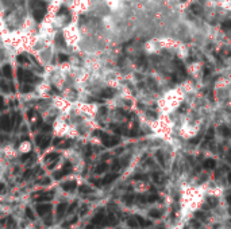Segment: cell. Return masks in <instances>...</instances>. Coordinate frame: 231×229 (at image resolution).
I'll return each instance as SVG.
<instances>
[{"label": "cell", "instance_id": "cell-1", "mask_svg": "<svg viewBox=\"0 0 231 229\" xmlns=\"http://www.w3.org/2000/svg\"><path fill=\"white\" fill-rule=\"evenodd\" d=\"M31 8H33V15L37 20H42L46 12V4L42 0H31Z\"/></svg>", "mask_w": 231, "mask_h": 229}, {"label": "cell", "instance_id": "cell-2", "mask_svg": "<svg viewBox=\"0 0 231 229\" xmlns=\"http://www.w3.org/2000/svg\"><path fill=\"white\" fill-rule=\"evenodd\" d=\"M95 135L96 136H100L102 138V142H103V144L106 146V147H114V146H116L118 143H119V138H115V136H110V135H107V134H104V132H95Z\"/></svg>", "mask_w": 231, "mask_h": 229}, {"label": "cell", "instance_id": "cell-3", "mask_svg": "<svg viewBox=\"0 0 231 229\" xmlns=\"http://www.w3.org/2000/svg\"><path fill=\"white\" fill-rule=\"evenodd\" d=\"M37 212L41 217H46L49 216L50 212H51V205L50 204H46V202H39L37 205Z\"/></svg>", "mask_w": 231, "mask_h": 229}, {"label": "cell", "instance_id": "cell-4", "mask_svg": "<svg viewBox=\"0 0 231 229\" xmlns=\"http://www.w3.org/2000/svg\"><path fill=\"white\" fill-rule=\"evenodd\" d=\"M12 127V119L8 114H4V116L0 117V130L2 131H10Z\"/></svg>", "mask_w": 231, "mask_h": 229}, {"label": "cell", "instance_id": "cell-5", "mask_svg": "<svg viewBox=\"0 0 231 229\" xmlns=\"http://www.w3.org/2000/svg\"><path fill=\"white\" fill-rule=\"evenodd\" d=\"M53 195H54L53 191H41V193L34 194L33 197L38 202H46V201H50V199L53 198Z\"/></svg>", "mask_w": 231, "mask_h": 229}, {"label": "cell", "instance_id": "cell-6", "mask_svg": "<svg viewBox=\"0 0 231 229\" xmlns=\"http://www.w3.org/2000/svg\"><path fill=\"white\" fill-rule=\"evenodd\" d=\"M70 171H72V166H70V163H66V164L64 166V169H62V170H59V171L54 173V179H59V178H62L64 175H68Z\"/></svg>", "mask_w": 231, "mask_h": 229}, {"label": "cell", "instance_id": "cell-7", "mask_svg": "<svg viewBox=\"0 0 231 229\" xmlns=\"http://www.w3.org/2000/svg\"><path fill=\"white\" fill-rule=\"evenodd\" d=\"M18 76H19V80L23 81V82L34 81V76H33L30 72H26V70H19V72H18Z\"/></svg>", "mask_w": 231, "mask_h": 229}, {"label": "cell", "instance_id": "cell-8", "mask_svg": "<svg viewBox=\"0 0 231 229\" xmlns=\"http://www.w3.org/2000/svg\"><path fill=\"white\" fill-rule=\"evenodd\" d=\"M49 143H50V138H47V136H38L37 138V144L39 146V148L41 150H45L47 146H49Z\"/></svg>", "mask_w": 231, "mask_h": 229}, {"label": "cell", "instance_id": "cell-9", "mask_svg": "<svg viewBox=\"0 0 231 229\" xmlns=\"http://www.w3.org/2000/svg\"><path fill=\"white\" fill-rule=\"evenodd\" d=\"M66 210H68V204H66V202H62V204H59L57 206V219L58 220L61 219L62 216H64Z\"/></svg>", "mask_w": 231, "mask_h": 229}, {"label": "cell", "instance_id": "cell-10", "mask_svg": "<svg viewBox=\"0 0 231 229\" xmlns=\"http://www.w3.org/2000/svg\"><path fill=\"white\" fill-rule=\"evenodd\" d=\"M76 187H77L76 181H69V182L62 183V189L66 191H73V190H76Z\"/></svg>", "mask_w": 231, "mask_h": 229}, {"label": "cell", "instance_id": "cell-11", "mask_svg": "<svg viewBox=\"0 0 231 229\" xmlns=\"http://www.w3.org/2000/svg\"><path fill=\"white\" fill-rule=\"evenodd\" d=\"M58 158H59L58 152H50V154H47L46 156H45V160H46L47 163H51V162H57Z\"/></svg>", "mask_w": 231, "mask_h": 229}, {"label": "cell", "instance_id": "cell-12", "mask_svg": "<svg viewBox=\"0 0 231 229\" xmlns=\"http://www.w3.org/2000/svg\"><path fill=\"white\" fill-rule=\"evenodd\" d=\"M116 178H118V174H110V175H107L106 178L102 181V185H108V183H111L114 179H116Z\"/></svg>", "mask_w": 231, "mask_h": 229}, {"label": "cell", "instance_id": "cell-13", "mask_svg": "<svg viewBox=\"0 0 231 229\" xmlns=\"http://www.w3.org/2000/svg\"><path fill=\"white\" fill-rule=\"evenodd\" d=\"M219 131H220V134L223 136H226V138H229V136H231V131L229 127H226V125H220L219 127Z\"/></svg>", "mask_w": 231, "mask_h": 229}, {"label": "cell", "instance_id": "cell-14", "mask_svg": "<svg viewBox=\"0 0 231 229\" xmlns=\"http://www.w3.org/2000/svg\"><path fill=\"white\" fill-rule=\"evenodd\" d=\"M127 224H129V227H131V228H137L138 225V220H137V217L134 216V217H130V219L127 220Z\"/></svg>", "mask_w": 231, "mask_h": 229}, {"label": "cell", "instance_id": "cell-15", "mask_svg": "<svg viewBox=\"0 0 231 229\" xmlns=\"http://www.w3.org/2000/svg\"><path fill=\"white\" fill-rule=\"evenodd\" d=\"M3 73H4V76L7 77V78H11V77H12V70H11V66L6 65L4 68H3Z\"/></svg>", "mask_w": 231, "mask_h": 229}, {"label": "cell", "instance_id": "cell-16", "mask_svg": "<svg viewBox=\"0 0 231 229\" xmlns=\"http://www.w3.org/2000/svg\"><path fill=\"white\" fill-rule=\"evenodd\" d=\"M215 164H216V163H215L214 159H207L206 162H204L203 166H204V169H208V170H210V169H214Z\"/></svg>", "mask_w": 231, "mask_h": 229}, {"label": "cell", "instance_id": "cell-17", "mask_svg": "<svg viewBox=\"0 0 231 229\" xmlns=\"http://www.w3.org/2000/svg\"><path fill=\"white\" fill-rule=\"evenodd\" d=\"M137 217V220H138V224L141 225V227H149V225H150V223H149L147 220H145V219H142V217H139V216H135Z\"/></svg>", "mask_w": 231, "mask_h": 229}, {"label": "cell", "instance_id": "cell-18", "mask_svg": "<svg viewBox=\"0 0 231 229\" xmlns=\"http://www.w3.org/2000/svg\"><path fill=\"white\" fill-rule=\"evenodd\" d=\"M108 169V166H107L106 163H102V164H99L98 167H96V170H95V173L96 174H100V173H103V171H106V170Z\"/></svg>", "mask_w": 231, "mask_h": 229}, {"label": "cell", "instance_id": "cell-19", "mask_svg": "<svg viewBox=\"0 0 231 229\" xmlns=\"http://www.w3.org/2000/svg\"><path fill=\"white\" fill-rule=\"evenodd\" d=\"M150 217H153V219H159L161 217V212L159 210H150Z\"/></svg>", "mask_w": 231, "mask_h": 229}, {"label": "cell", "instance_id": "cell-20", "mask_svg": "<svg viewBox=\"0 0 231 229\" xmlns=\"http://www.w3.org/2000/svg\"><path fill=\"white\" fill-rule=\"evenodd\" d=\"M191 10H192V12H195V14H200V12H202V7L197 6V4H192L191 6Z\"/></svg>", "mask_w": 231, "mask_h": 229}, {"label": "cell", "instance_id": "cell-21", "mask_svg": "<svg viewBox=\"0 0 231 229\" xmlns=\"http://www.w3.org/2000/svg\"><path fill=\"white\" fill-rule=\"evenodd\" d=\"M77 220H79V219H77V216H76V217H73L72 220H69L66 224H64V225H62V227H64V228H69L70 225H73L74 223H77Z\"/></svg>", "mask_w": 231, "mask_h": 229}, {"label": "cell", "instance_id": "cell-22", "mask_svg": "<svg viewBox=\"0 0 231 229\" xmlns=\"http://www.w3.org/2000/svg\"><path fill=\"white\" fill-rule=\"evenodd\" d=\"M26 216H27L30 220H34V219H35V217H34V213H33V210L30 209V208H26Z\"/></svg>", "mask_w": 231, "mask_h": 229}, {"label": "cell", "instance_id": "cell-23", "mask_svg": "<svg viewBox=\"0 0 231 229\" xmlns=\"http://www.w3.org/2000/svg\"><path fill=\"white\" fill-rule=\"evenodd\" d=\"M155 156H157V159L159 160V163H161L162 166H165V160H163V156H162V152H161V151H158V152L155 154Z\"/></svg>", "mask_w": 231, "mask_h": 229}, {"label": "cell", "instance_id": "cell-24", "mask_svg": "<svg viewBox=\"0 0 231 229\" xmlns=\"http://www.w3.org/2000/svg\"><path fill=\"white\" fill-rule=\"evenodd\" d=\"M134 198H135V197H134V195H126V197L123 198V199H124V202H126V204L130 205V204H133V199H134Z\"/></svg>", "mask_w": 231, "mask_h": 229}, {"label": "cell", "instance_id": "cell-25", "mask_svg": "<svg viewBox=\"0 0 231 229\" xmlns=\"http://www.w3.org/2000/svg\"><path fill=\"white\" fill-rule=\"evenodd\" d=\"M147 199V202H154V201H157L158 199V195L157 194H151V195H149V197H146Z\"/></svg>", "mask_w": 231, "mask_h": 229}, {"label": "cell", "instance_id": "cell-26", "mask_svg": "<svg viewBox=\"0 0 231 229\" xmlns=\"http://www.w3.org/2000/svg\"><path fill=\"white\" fill-rule=\"evenodd\" d=\"M76 208H77V202H73V204L72 205H70V208L68 209V210H66V213H73L74 212V210H76Z\"/></svg>", "mask_w": 231, "mask_h": 229}, {"label": "cell", "instance_id": "cell-27", "mask_svg": "<svg viewBox=\"0 0 231 229\" xmlns=\"http://www.w3.org/2000/svg\"><path fill=\"white\" fill-rule=\"evenodd\" d=\"M7 221H8V224H7V225H8V228L11 229V228H15V221H14V219H12V217H8V219H7Z\"/></svg>", "mask_w": 231, "mask_h": 229}, {"label": "cell", "instance_id": "cell-28", "mask_svg": "<svg viewBox=\"0 0 231 229\" xmlns=\"http://www.w3.org/2000/svg\"><path fill=\"white\" fill-rule=\"evenodd\" d=\"M80 191L81 193H91V187H88V186H85V185H83V186L80 187Z\"/></svg>", "mask_w": 231, "mask_h": 229}, {"label": "cell", "instance_id": "cell-29", "mask_svg": "<svg viewBox=\"0 0 231 229\" xmlns=\"http://www.w3.org/2000/svg\"><path fill=\"white\" fill-rule=\"evenodd\" d=\"M30 90H33V88L30 86V85H26V86H22V88H20V92H22V93H27V92H30Z\"/></svg>", "mask_w": 231, "mask_h": 229}, {"label": "cell", "instance_id": "cell-30", "mask_svg": "<svg viewBox=\"0 0 231 229\" xmlns=\"http://www.w3.org/2000/svg\"><path fill=\"white\" fill-rule=\"evenodd\" d=\"M230 27H231V22L230 20H226L224 23H222V28H223V30H229Z\"/></svg>", "mask_w": 231, "mask_h": 229}, {"label": "cell", "instance_id": "cell-31", "mask_svg": "<svg viewBox=\"0 0 231 229\" xmlns=\"http://www.w3.org/2000/svg\"><path fill=\"white\" fill-rule=\"evenodd\" d=\"M114 94V90H108V89H107V90H104L103 92V96H104V97H111V96H112Z\"/></svg>", "mask_w": 231, "mask_h": 229}, {"label": "cell", "instance_id": "cell-32", "mask_svg": "<svg viewBox=\"0 0 231 229\" xmlns=\"http://www.w3.org/2000/svg\"><path fill=\"white\" fill-rule=\"evenodd\" d=\"M33 174H34V171H33V170H27V171L24 173V175H23V179H27L28 177H31Z\"/></svg>", "mask_w": 231, "mask_h": 229}, {"label": "cell", "instance_id": "cell-33", "mask_svg": "<svg viewBox=\"0 0 231 229\" xmlns=\"http://www.w3.org/2000/svg\"><path fill=\"white\" fill-rule=\"evenodd\" d=\"M153 178H154L155 182H162V177H161V174H153Z\"/></svg>", "mask_w": 231, "mask_h": 229}, {"label": "cell", "instance_id": "cell-34", "mask_svg": "<svg viewBox=\"0 0 231 229\" xmlns=\"http://www.w3.org/2000/svg\"><path fill=\"white\" fill-rule=\"evenodd\" d=\"M212 136H214V130H212V128H211V130H210V131H208V134H207V136H206V142H208V140H210V139L212 138Z\"/></svg>", "mask_w": 231, "mask_h": 229}, {"label": "cell", "instance_id": "cell-35", "mask_svg": "<svg viewBox=\"0 0 231 229\" xmlns=\"http://www.w3.org/2000/svg\"><path fill=\"white\" fill-rule=\"evenodd\" d=\"M57 42L59 43V46H64L65 45L64 39H62V35H57Z\"/></svg>", "mask_w": 231, "mask_h": 229}, {"label": "cell", "instance_id": "cell-36", "mask_svg": "<svg viewBox=\"0 0 231 229\" xmlns=\"http://www.w3.org/2000/svg\"><path fill=\"white\" fill-rule=\"evenodd\" d=\"M87 210H88V208H87V205L81 206V209H80V216H84V214H85V213H87Z\"/></svg>", "mask_w": 231, "mask_h": 229}, {"label": "cell", "instance_id": "cell-37", "mask_svg": "<svg viewBox=\"0 0 231 229\" xmlns=\"http://www.w3.org/2000/svg\"><path fill=\"white\" fill-rule=\"evenodd\" d=\"M58 60H59V62H65V61H68V57H66L65 54H59Z\"/></svg>", "mask_w": 231, "mask_h": 229}, {"label": "cell", "instance_id": "cell-38", "mask_svg": "<svg viewBox=\"0 0 231 229\" xmlns=\"http://www.w3.org/2000/svg\"><path fill=\"white\" fill-rule=\"evenodd\" d=\"M18 61H19V62H23V64H26V62H27V58H26L24 55H19V57H18Z\"/></svg>", "mask_w": 231, "mask_h": 229}, {"label": "cell", "instance_id": "cell-39", "mask_svg": "<svg viewBox=\"0 0 231 229\" xmlns=\"http://www.w3.org/2000/svg\"><path fill=\"white\" fill-rule=\"evenodd\" d=\"M30 156H33V154H24V155H23V156H22V158H20V159H22V162H26V160H27V159H28V158H30Z\"/></svg>", "mask_w": 231, "mask_h": 229}, {"label": "cell", "instance_id": "cell-40", "mask_svg": "<svg viewBox=\"0 0 231 229\" xmlns=\"http://www.w3.org/2000/svg\"><path fill=\"white\" fill-rule=\"evenodd\" d=\"M49 183H50V179L49 178H45V179H42L39 182V185H49Z\"/></svg>", "mask_w": 231, "mask_h": 229}, {"label": "cell", "instance_id": "cell-41", "mask_svg": "<svg viewBox=\"0 0 231 229\" xmlns=\"http://www.w3.org/2000/svg\"><path fill=\"white\" fill-rule=\"evenodd\" d=\"M45 130V132H49L50 131V127H49V125H43V127H42V131Z\"/></svg>", "mask_w": 231, "mask_h": 229}, {"label": "cell", "instance_id": "cell-42", "mask_svg": "<svg viewBox=\"0 0 231 229\" xmlns=\"http://www.w3.org/2000/svg\"><path fill=\"white\" fill-rule=\"evenodd\" d=\"M227 162H229V163H231V152L227 155Z\"/></svg>", "mask_w": 231, "mask_h": 229}, {"label": "cell", "instance_id": "cell-43", "mask_svg": "<svg viewBox=\"0 0 231 229\" xmlns=\"http://www.w3.org/2000/svg\"><path fill=\"white\" fill-rule=\"evenodd\" d=\"M0 191H2V193L4 191V185H3V183H0Z\"/></svg>", "mask_w": 231, "mask_h": 229}, {"label": "cell", "instance_id": "cell-44", "mask_svg": "<svg viewBox=\"0 0 231 229\" xmlns=\"http://www.w3.org/2000/svg\"><path fill=\"white\" fill-rule=\"evenodd\" d=\"M3 105H4V104H3V98L0 97V109H3Z\"/></svg>", "mask_w": 231, "mask_h": 229}, {"label": "cell", "instance_id": "cell-45", "mask_svg": "<svg viewBox=\"0 0 231 229\" xmlns=\"http://www.w3.org/2000/svg\"><path fill=\"white\" fill-rule=\"evenodd\" d=\"M229 181H230V183H231V171L229 173Z\"/></svg>", "mask_w": 231, "mask_h": 229}, {"label": "cell", "instance_id": "cell-46", "mask_svg": "<svg viewBox=\"0 0 231 229\" xmlns=\"http://www.w3.org/2000/svg\"><path fill=\"white\" fill-rule=\"evenodd\" d=\"M230 213H231V212H230Z\"/></svg>", "mask_w": 231, "mask_h": 229}]
</instances>
